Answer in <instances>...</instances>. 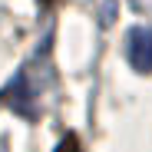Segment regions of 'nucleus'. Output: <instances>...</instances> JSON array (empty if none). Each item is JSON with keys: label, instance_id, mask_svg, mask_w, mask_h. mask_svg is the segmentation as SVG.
I'll use <instances>...</instances> for the list:
<instances>
[{"label": "nucleus", "instance_id": "f257e3e1", "mask_svg": "<svg viewBox=\"0 0 152 152\" xmlns=\"http://www.w3.org/2000/svg\"><path fill=\"white\" fill-rule=\"evenodd\" d=\"M126 43H129V46H126V53H129L132 69H139V73H152V30L136 27V30H129Z\"/></svg>", "mask_w": 152, "mask_h": 152}, {"label": "nucleus", "instance_id": "f03ea898", "mask_svg": "<svg viewBox=\"0 0 152 152\" xmlns=\"http://www.w3.org/2000/svg\"><path fill=\"white\" fill-rule=\"evenodd\" d=\"M56 152H83V145H80V136H73V132H66V136L60 139Z\"/></svg>", "mask_w": 152, "mask_h": 152}, {"label": "nucleus", "instance_id": "7ed1b4c3", "mask_svg": "<svg viewBox=\"0 0 152 152\" xmlns=\"http://www.w3.org/2000/svg\"><path fill=\"white\" fill-rule=\"evenodd\" d=\"M40 4H50V0H40Z\"/></svg>", "mask_w": 152, "mask_h": 152}]
</instances>
